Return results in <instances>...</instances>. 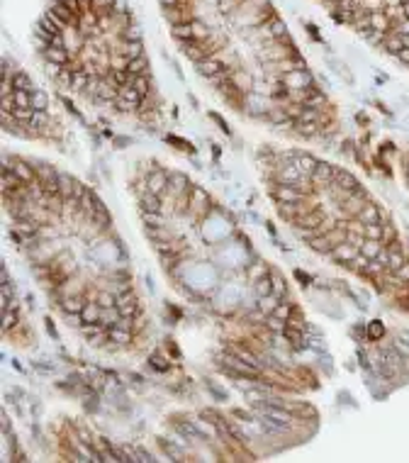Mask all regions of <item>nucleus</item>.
<instances>
[{
  "mask_svg": "<svg viewBox=\"0 0 409 463\" xmlns=\"http://www.w3.org/2000/svg\"><path fill=\"white\" fill-rule=\"evenodd\" d=\"M378 358L380 361H385V364L390 366L395 373H399V371H404V364H402V353L397 351V346L392 344L390 349H380L378 351Z\"/></svg>",
  "mask_w": 409,
  "mask_h": 463,
  "instance_id": "4468645a",
  "label": "nucleus"
},
{
  "mask_svg": "<svg viewBox=\"0 0 409 463\" xmlns=\"http://www.w3.org/2000/svg\"><path fill=\"white\" fill-rule=\"evenodd\" d=\"M297 281H300L302 285H307V283H310V276H304L302 271H297Z\"/></svg>",
  "mask_w": 409,
  "mask_h": 463,
  "instance_id": "864d4df0",
  "label": "nucleus"
},
{
  "mask_svg": "<svg viewBox=\"0 0 409 463\" xmlns=\"http://www.w3.org/2000/svg\"><path fill=\"white\" fill-rule=\"evenodd\" d=\"M32 108L34 110H49V95L44 90H39V88L32 90Z\"/></svg>",
  "mask_w": 409,
  "mask_h": 463,
  "instance_id": "c85d7f7f",
  "label": "nucleus"
},
{
  "mask_svg": "<svg viewBox=\"0 0 409 463\" xmlns=\"http://www.w3.org/2000/svg\"><path fill=\"white\" fill-rule=\"evenodd\" d=\"M392 241H397V229L390 222H385V229H382V244L385 246H390Z\"/></svg>",
  "mask_w": 409,
  "mask_h": 463,
  "instance_id": "ea45409f",
  "label": "nucleus"
},
{
  "mask_svg": "<svg viewBox=\"0 0 409 463\" xmlns=\"http://www.w3.org/2000/svg\"><path fill=\"white\" fill-rule=\"evenodd\" d=\"M322 127L319 122H302V120H295V125H292V129L300 134V137H304V139H314L319 132H322Z\"/></svg>",
  "mask_w": 409,
  "mask_h": 463,
  "instance_id": "aec40b11",
  "label": "nucleus"
},
{
  "mask_svg": "<svg viewBox=\"0 0 409 463\" xmlns=\"http://www.w3.org/2000/svg\"><path fill=\"white\" fill-rule=\"evenodd\" d=\"M100 315H103V307L97 300H88L85 307L81 310V324H97L100 322Z\"/></svg>",
  "mask_w": 409,
  "mask_h": 463,
  "instance_id": "a211bd4d",
  "label": "nucleus"
},
{
  "mask_svg": "<svg viewBox=\"0 0 409 463\" xmlns=\"http://www.w3.org/2000/svg\"><path fill=\"white\" fill-rule=\"evenodd\" d=\"M366 332H368V339H373V341H378V339L385 337V324L380 322V320H373V322L366 327Z\"/></svg>",
  "mask_w": 409,
  "mask_h": 463,
  "instance_id": "473e14b6",
  "label": "nucleus"
},
{
  "mask_svg": "<svg viewBox=\"0 0 409 463\" xmlns=\"http://www.w3.org/2000/svg\"><path fill=\"white\" fill-rule=\"evenodd\" d=\"M271 197L275 202H302V200H307V190L297 188V185H273Z\"/></svg>",
  "mask_w": 409,
  "mask_h": 463,
  "instance_id": "f03ea898",
  "label": "nucleus"
},
{
  "mask_svg": "<svg viewBox=\"0 0 409 463\" xmlns=\"http://www.w3.org/2000/svg\"><path fill=\"white\" fill-rule=\"evenodd\" d=\"M266 227H268V232H271V237H273V239L278 237V234H275V225H273V222H266Z\"/></svg>",
  "mask_w": 409,
  "mask_h": 463,
  "instance_id": "5fc2aeb1",
  "label": "nucleus"
},
{
  "mask_svg": "<svg viewBox=\"0 0 409 463\" xmlns=\"http://www.w3.org/2000/svg\"><path fill=\"white\" fill-rule=\"evenodd\" d=\"M83 405L88 412H100V402H97V395H90V397H83Z\"/></svg>",
  "mask_w": 409,
  "mask_h": 463,
  "instance_id": "a18cd8bd",
  "label": "nucleus"
},
{
  "mask_svg": "<svg viewBox=\"0 0 409 463\" xmlns=\"http://www.w3.org/2000/svg\"><path fill=\"white\" fill-rule=\"evenodd\" d=\"M253 288H256V297H261V295H271L273 293L271 276H263V278H259V281L253 283Z\"/></svg>",
  "mask_w": 409,
  "mask_h": 463,
  "instance_id": "72a5a7b5",
  "label": "nucleus"
},
{
  "mask_svg": "<svg viewBox=\"0 0 409 463\" xmlns=\"http://www.w3.org/2000/svg\"><path fill=\"white\" fill-rule=\"evenodd\" d=\"M34 164V171H37V178L44 181V178H49V176H54L56 169L54 166H49V164H44V161H32Z\"/></svg>",
  "mask_w": 409,
  "mask_h": 463,
  "instance_id": "c9c22d12",
  "label": "nucleus"
},
{
  "mask_svg": "<svg viewBox=\"0 0 409 463\" xmlns=\"http://www.w3.org/2000/svg\"><path fill=\"white\" fill-rule=\"evenodd\" d=\"M275 208H278V212H280V217H283V220H290V222H295L300 215L307 212L304 200H302V202H275Z\"/></svg>",
  "mask_w": 409,
  "mask_h": 463,
  "instance_id": "ddd939ff",
  "label": "nucleus"
},
{
  "mask_svg": "<svg viewBox=\"0 0 409 463\" xmlns=\"http://www.w3.org/2000/svg\"><path fill=\"white\" fill-rule=\"evenodd\" d=\"M273 315L287 322V320H290V315H292V305H287V302H283V300H280V305L275 307V312H273Z\"/></svg>",
  "mask_w": 409,
  "mask_h": 463,
  "instance_id": "79ce46f5",
  "label": "nucleus"
},
{
  "mask_svg": "<svg viewBox=\"0 0 409 463\" xmlns=\"http://www.w3.org/2000/svg\"><path fill=\"white\" fill-rule=\"evenodd\" d=\"M10 364H13V368H15V371H17V373H25V368H22V364H20L17 358H13Z\"/></svg>",
  "mask_w": 409,
  "mask_h": 463,
  "instance_id": "603ef678",
  "label": "nucleus"
},
{
  "mask_svg": "<svg viewBox=\"0 0 409 463\" xmlns=\"http://www.w3.org/2000/svg\"><path fill=\"white\" fill-rule=\"evenodd\" d=\"M15 327H17V310L15 307L3 310V332L8 334V332H13Z\"/></svg>",
  "mask_w": 409,
  "mask_h": 463,
  "instance_id": "cd10ccee",
  "label": "nucleus"
},
{
  "mask_svg": "<svg viewBox=\"0 0 409 463\" xmlns=\"http://www.w3.org/2000/svg\"><path fill=\"white\" fill-rule=\"evenodd\" d=\"M215 358H217V364L224 366L227 373H232L234 378H239V376H261V371H256L253 366H248L246 361H241L236 353H224V351H222V353H217Z\"/></svg>",
  "mask_w": 409,
  "mask_h": 463,
  "instance_id": "f257e3e1",
  "label": "nucleus"
},
{
  "mask_svg": "<svg viewBox=\"0 0 409 463\" xmlns=\"http://www.w3.org/2000/svg\"><path fill=\"white\" fill-rule=\"evenodd\" d=\"M382 229H385V222L363 225V234H366V239H380V241H382Z\"/></svg>",
  "mask_w": 409,
  "mask_h": 463,
  "instance_id": "f704fd0d",
  "label": "nucleus"
},
{
  "mask_svg": "<svg viewBox=\"0 0 409 463\" xmlns=\"http://www.w3.org/2000/svg\"><path fill=\"white\" fill-rule=\"evenodd\" d=\"M407 188H409V178H407Z\"/></svg>",
  "mask_w": 409,
  "mask_h": 463,
  "instance_id": "13d9d810",
  "label": "nucleus"
},
{
  "mask_svg": "<svg viewBox=\"0 0 409 463\" xmlns=\"http://www.w3.org/2000/svg\"><path fill=\"white\" fill-rule=\"evenodd\" d=\"M307 244H310V249H312L314 253H322V256H329L331 249H334V246H331V241L327 239V234H317V237L310 239Z\"/></svg>",
  "mask_w": 409,
  "mask_h": 463,
  "instance_id": "412c9836",
  "label": "nucleus"
},
{
  "mask_svg": "<svg viewBox=\"0 0 409 463\" xmlns=\"http://www.w3.org/2000/svg\"><path fill=\"white\" fill-rule=\"evenodd\" d=\"M324 220H327V215L319 210V208H312V210H307L304 215H300V217H297L292 225L300 227V229H319V232H322Z\"/></svg>",
  "mask_w": 409,
  "mask_h": 463,
  "instance_id": "39448f33",
  "label": "nucleus"
},
{
  "mask_svg": "<svg viewBox=\"0 0 409 463\" xmlns=\"http://www.w3.org/2000/svg\"><path fill=\"white\" fill-rule=\"evenodd\" d=\"M256 422H259L261 427H263V432H271V434H287V432L292 429V424H290V422L278 420V417H273V415L263 412V409H259V415H256Z\"/></svg>",
  "mask_w": 409,
  "mask_h": 463,
  "instance_id": "20e7f679",
  "label": "nucleus"
},
{
  "mask_svg": "<svg viewBox=\"0 0 409 463\" xmlns=\"http://www.w3.org/2000/svg\"><path fill=\"white\" fill-rule=\"evenodd\" d=\"M13 100H15V108H32V90L13 88Z\"/></svg>",
  "mask_w": 409,
  "mask_h": 463,
  "instance_id": "a878e982",
  "label": "nucleus"
},
{
  "mask_svg": "<svg viewBox=\"0 0 409 463\" xmlns=\"http://www.w3.org/2000/svg\"><path fill=\"white\" fill-rule=\"evenodd\" d=\"M280 305V297L278 295H261L259 297V312H263V315H273L275 312V307Z\"/></svg>",
  "mask_w": 409,
  "mask_h": 463,
  "instance_id": "4be33fe9",
  "label": "nucleus"
},
{
  "mask_svg": "<svg viewBox=\"0 0 409 463\" xmlns=\"http://www.w3.org/2000/svg\"><path fill=\"white\" fill-rule=\"evenodd\" d=\"M397 61L404 64V66H409V49H402V52L397 54Z\"/></svg>",
  "mask_w": 409,
  "mask_h": 463,
  "instance_id": "8fccbe9b",
  "label": "nucleus"
},
{
  "mask_svg": "<svg viewBox=\"0 0 409 463\" xmlns=\"http://www.w3.org/2000/svg\"><path fill=\"white\" fill-rule=\"evenodd\" d=\"M190 188H192V183H190V178L185 176V173H171V181H168V195L171 197H185L188 193H190Z\"/></svg>",
  "mask_w": 409,
  "mask_h": 463,
  "instance_id": "6e6552de",
  "label": "nucleus"
},
{
  "mask_svg": "<svg viewBox=\"0 0 409 463\" xmlns=\"http://www.w3.org/2000/svg\"><path fill=\"white\" fill-rule=\"evenodd\" d=\"M355 220H361L363 225H375V222H387V220H385V212H382L380 208L375 205V202H370V200L366 202V208H363V212H361V215H358Z\"/></svg>",
  "mask_w": 409,
  "mask_h": 463,
  "instance_id": "2eb2a0df",
  "label": "nucleus"
},
{
  "mask_svg": "<svg viewBox=\"0 0 409 463\" xmlns=\"http://www.w3.org/2000/svg\"><path fill=\"white\" fill-rule=\"evenodd\" d=\"M132 339H134V332H124V329H117V327H112V329H110V341H112V344H117V346L129 344Z\"/></svg>",
  "mask_w": 409,
  "mask_h": 463,
  "instance_id": "bb28decb",
  "label": "nucleus"
},
{
  "mask_svg": "<svg viewBox=\"0 0 409 463\" xmlns=\"http://www.w3.org/2000/svg\"><path fill=\"white\" fill-rule=\"evenodd\" d=\"M358 253H361V249H355L353 244H348V241H341L339 246H334V249H331V253H329V256H331V261H334V264H339V266H348V264L353 261Z\"/></svg>",
  "mask_w": 409,
  "mask_h": 463,
  "instance_id": "423d86ee",
  "label": "nucleus"
},
{
  "mask_svg": "<svg viewBox=\"0 0 409 463\" xmlns=\"http://www.w3.org/2000/svg\"><path fill=\"white\" fill-rule=\"evenodd\" d=\"M395 346H397V351L402 353V356H409V341L402 334H397L395 337Z\"/></svg>",
  "mask_w": 409,
  "mask_h": 463,
  "instance_id": "49530a36",
  "label": "nucleus"
},
{
  "mask_svg": "<svg viewBox=\"0 0 409 463\" xmlns=\"http://www.w3.org/2000/svg\"><path fill=\"white\" fill-rule=\"evenodd\" d=\"M229 349H232V353H236L241 361H246L248 366H253L256 371H261L263 368V361H261L259 356L253 353V351H248L246 346H241V344H229Z\"/></svg>",
  "mask_w": 409,
  "mask_h": 463,
  "instance_id": "6ab92c4d",
  "label": "nucleus"
},
{
  "mask_svg": "<svg viewBox=\"0 0 409 463\" xmlns=\"http://www.w3.org/2000/svg\"><path fill=\"white\" fill-rule=\"evenodd\" d=\"M292 164H295V169L300 171L302 176L312 178V173H314V169H317V164H319V159H314L312 154H304V151H295Z\"/></svg>",
  "mask_w": 409,
  "mask_h": 463,
  "instance_id": "9d476101",
  "label": "nucleus"
},
{
  "mask_svg": "<svg viewBox=\"0 0 409 463\" xmlns=\"http://www.w3.org/2000/svg\"><path fill=\"white\" fill-rule=\"evenodd\" d=\"M358 364L363 366V371H373V366H370L368 356H366V351H358Z\"/></svg>",
  "mask_w": 409,
  "mask_h": 463,
  "instance_id": "09e8293b",
  "label": "nucleus"
},
{
  "mask_svg": "<svg viewBox=\"0 0 409 463\" xmlns=\"http://www.w3.org/2000/svg\"><path fill=\"white\" fill-rule=\"evenodd\" d=\"M334 185L339 188L341 193H353V190H358L361 188V183H358V178H355L353 173H348V171L339 169L336 171V178H334Z\"/></svg>",
  "mask_w": 409,
  "mask_h": 463,
  "instance_id": "f8f14e48",
  "label": "nucleus"
},
{
  "mask_svg": "<svg viewBox=\"0 0 409 463\" xmlns=\"http://www.w3.org/2000/svg\"><path fill=\"white\" fill-rule=\"evenodd\" d=\"M115 327H117V329H124V332H134V317H120Z\"/></svg>",
  "mask_w": 409,
  "mask_h": 463,
  "instance_id": "c03bdc74",
  "label": "nucleus"
},
{
  "mask_svg": "<svg viewBox=\"0 0 409 463\" xmlns=\"http://www.w3.org/2000/svg\"><path fill=\"white\" fill-rule=\"evenodd\" d=\"M207 210H210V195L200 185H192L190 193H188V212L202 217V215H207Z\"/></svg>",
  "mask_w": 409,
  "mask_h": 463,
  "instance_id": "7ed1b4c3",
  "label": "nucleus"
},
{
  "mask_svg": "<svg viewBox=\"0 0 409 463\" xmlns=\"http://www.w3.org/2000/svg\"><path fill=\"white\" fill-rule=\"evenodd\" d=\"M32 368H34V371H39V373H49V371H54V366L44 364V361H32Z\"/></svg>",
  "mask_w": 409,
  "mask_h": 463,
  "instance_id": "de8ad7c7",
  "label": "nucleus"
},
{
  "mask_svg": "<svg viewBox=\"0 0 409 463\" xmlns=\"http://www.w3.org/2000/svg\"><path fill=\"white\" fill-rule=\"evenodd\" d=\"M246 273L251 276V281L256 283L259 278H263V276H268V268H266V264H263V261H256L253 266H251L248 271H246Z\"/></svg>",
  "mask_w": 409,
  "mask_h": 463,
  "instance_id": "4c0bfd02",
  "label": "nucleus"
},
{
  "mask_svg": "<svg viewBox=\"0 0 409 463\" xmlns=\"http://www.w3.org/2000/svg\"><path fill=\"white\" fill-rule=\"evenodd\" d=\"M164 139H166V141H171V144H173V146H178V149H188L190 154H195V149H192L190 144H188V141H183V139H178L176 134H166Z\"/></svg>",
  "mask_w": 409,
  "mask_h": 463,
  "instance_id": "37998d69",
  "label": "nucleus"
},
{
  "mask_svg": "<svg viewBox=\"0 0 409 463\" xmlns=\"http://www.w3.org/2000/svg\"><path fill=\"white\" fill-rule=\"evenodd\" d=\"M404 173H407V178H409V156L404 159Z\"/></svg>",
  "mask_w": 409,
  "mask_h": 463,
  "instance_id": "6e6d98bb",
  "label": "nucleus"
},
{
  "mask_svg": "<svg viewBox=\"0 0 409 463\" xmlns=\"http://www.w3.org/2000/svg\"><path fill=\"white\" fill-rule=\"evenodd\" d=\"M271 281H273V295H278L280 300H285L287 297V283L283 276H278V273H271Z\"/></svg>",
  "mask_w": 409,
  "mask_h": 463,
  "instance_id": "c756f323",
  "label": "nucleus"
},
{
  "mask_svg": "<svg viewBox=\"0 0 409 463\" xmlns=\"http://www.w3.org/2000/svg\"><path fill=\"white\" fill-rule=\"evenodd\" d=\"M390 281L397 283V285H407L409 283V259H407V264L399 268V271H390Z\"/></svg>",
  "mask_w": 409,
  "mask_h": 463,
  "instance_id": "2f4dec72",
  "label": "nucleus"
},
{
  "mask_svg": "<svg viewBox=\"0 0 409 463\" xmlns=\"http://www.w3.org/2000/svg\"><path fill=\"white\" fill-rule=\"evenodd\" d=\"M46 329H49V337H52V339H56V329H54V322H52L49 317H46Z\"/></svg>",
  "mask_w": 409,
  "mask_h": 463,
  "instance_id": "3c124183",
  "label": "nucleus"
},
{
  "mask_svg": "<svg viewBox=\"0 0 409 463\" xmlns=\"http://www.w3.org/2000/svg\"><path fill=\"white\" fill-rule=\"evenodd\" d=\"M161 208H164L161 195L149 193V190H144V193L139 195V210L141 212H161Z\"/></svg>",
  "mask_w": 409,
  "mask_h": 463,
  "instance_id": "f3484780",
  "label": "nucleus"
},
{
  "mask_svg": "<svg viewBox=\"0 0 409 463\" xmlns=\"http://www.w3.org/2000/svg\"><path fill=\"white\" fill-rule=\"evenodd\" d=\"M146 366H149L154 373H168L171 371V364L166 361L161 353H151L149 358H146Z\"/></svg>",
  "mask_w": 409,
  "mask_h": 463,
  "instance_id": "b1692460",
  "label": "nucleus"
},
{
  "mask_svg": "<svg viewBox=\"0 0 409 463\" xmlns=\"http://www.w3.org/2000/svg\"><path fill=\"white\" fill-rule=\"evenodd\" d=\"M146 237L154 241V244H161V241H171V234L166 232L164 227H146Z\"/></svg>",
  "mask_w": 409,
  "mask_h": 463,
  "instance_id": "7c9ffc66",
  "label": "nucleus"
},
{
  "mask_svg": "<svg viewBox=\"0 0 409 463\" xmlns=\"http://www.w3.org/2000/svg\"><path fill=\"white\" fill-rule=\"evenodd\" d=\"M59 302L66 315H81V310L85 307V300L81 295H59Z\"/></svg>",
  "mask_w": 409,
  "mask_h": 463,
  "instance_id": "dca6fc26",
  "label": "nucleus"
},
{
  "mask_svg": "<svg viewBox=\"0 0 409 463\" xmlns=\"http://www.w3.org/2000/svg\"><path fill=\"white\" fill-rule=\"evenodd\" d=\"M399 334H402V337H404V339L409 341V329H407V332H399Z\"/></svg>",
  "mask_w": 409,
  "mask_h": 463,
  "instance_id": "4d7b16f0",
  "label": "nucleus"
},
{
  "mask_svg": "<svg viewBox=\"0 0 409 463\" xmlns=\"http://www.w3.org/2000/svg\"><path fill=\"white\" fill-rule=\"evenodd\" d=\"M382 49L397 59V54L404 49V42H402V37H399V34H390V37L385 39V44H382Z\"/></svg>",
  "mask_w": 409,
  "mask_h": 463,
  "instance_id": "393cba45",
  "label": "nucleus"
},
{
  "mask_svg": "<svg viewBox=\"0 0 409 463\" xmlns=\"http://www.w3.org/2000/svg\"><path fill=\"white\" fill-rule=\"evenodd\" d=\"M110 290L115 295L124 293V290H132V281H122V278H110Z\"/></svg>",
  "mask_w": 409,
  "mask_h": 463,
  "instance_id": "58836bf2",
  "label": "nucleus"
},
{
  "mask_svg": "<svg viewBox=\"0 0 409 463\" xmlns=\"http://www.w3.org/2000/svg\"><path fill=\"white\" fill-rule=\"evenodd\" d=\"M13 169H15V173L20 176V181L22 183L37 181V171H34V164H32V161H25V159L13 156Z\"/></svg>",
  "mask_w": 409,
  "mask_h": 463,
  "instance_id": "9b49d317",
  "label": "nucleus"
},
{
  "mask_svg": "<svg viewBox=\"0 0 409 463\" xmlns=\"http://www.w3.org/2000/svg\"><path fill=\"white\" fill-rule=\"evenodd\" d=\"M161 212H141V222L144 227H164V220L159 217Z\"/></svg>",
  "mask_w": 409,
  "mask_h": 463,
  "instance_id": "e433bc0d",
  "label": "nucleus"
},
{
  "mask_svg": "<svg viewBox=\"0 0 409 463\" xmlns=\"http://www.w3.org/2000/svg\"><path fill=\"white\" fill-rule=\"evenodd\" d=\"M382 249H385V244H382L380 239H366L363 246H361V253H363L366 259H375Z\"/></svg>",
  "mask_w": 409,
  "mask_h": 463,
  "instance_id": "5701e85b",
  "label": "nucleus"
},
{
  "mask_svg": "<svg viewBox=\"0 0 409 463\" xmlns=\"http://www.w3.org/2000/svg\"><path fill=\"white\" fill-rule=\"evenodd\" d=\"M168 181H171V173H166L161 169H154V173L146 176V190L164 197L166 190H168Z\"/></svg>",
  "mask_w": 409,
  "mask_h": 463,
  "instance_id": "0eeeda50",
  "label": "nucleus"
},
{
  "mask_svg": "<svg viewBox=\"0 0 409 463\" xmlns=\"http://www.w3.org/2000/svg\"><path fill=\"white\" fill-rule=\"evenodd\" d=\"M132 456H134V461H144V463L154 461V453L146 451L144 446H134V449H132Z\"/></svg>",
  "mask_w": 409,
  "mask_h": 463,
  "instance_id": "a19ab883",
  "label": "nucleus"
},
{
  "mask_svg": "<svg viewBox=\"0 0 409 463\" xmlns=\"http://www.w3.org/2000/svg\"><path fill=\"white\" fill-rule=\"evenodd\" d=\"M336 166H331V164H327V161H319L317 164V169H314V173H312V183H314V188L317 185H331L334 183V178H336Z\"/></svg>",
  "mask_w": 409,
  "mask_h": 463,
  "instance_id": "1a4fd4ad",
  "label": "nucleus"
}]
</instances>
